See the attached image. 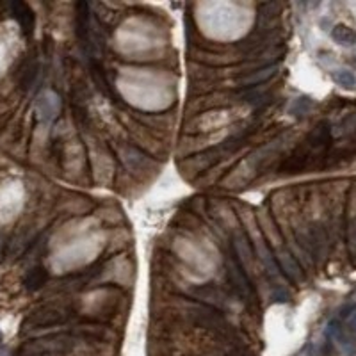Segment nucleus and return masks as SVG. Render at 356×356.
I'll list each match as a JSON object with an SVG mask.
<instances>
[{"instance_id": "obj_1", "label": "nucleus", "mask_w": 356, "mask_h": 356, "mask_svg": "<svg viewBox=\"0 0 356 356\" xmlns=\"http://www.w3.org/2000/svg\"><path fill=\"white\" fill-rule=\"evenodd\" d=\"M228 274H230V281H232L233 289L237 290V294L242 296L244 299H251L253 287H251V283H249V280H247L246 271H244V267L240 266V262L237 259H232V262H230Z\"/></svg>"}, {"instance_id": "obj_2", "label": "nucleus", "mask_w": 356, "mask_h": 356, "mask_svg": "<svg viewBox=\"0 0 356 356\" xmlns=\"http://www.w3.org/2000/svg\"><path fill=\"white\" fill-rule=\"evenodd\" d=\"M39 73V64H38V59L36 57H30L27 59L25 63L22 64L18 71V86L20 89L27 91L32 87V84L36 82V77Z\"/></svg>"}, {"instance_id": "obj_3", "label": "nucleus", "mask_w": 356, "mask_h": 356, "mask_svg": "<svg viewBox=\"0 0 356 356\" xmlns=\"http://www.w3.org/2000/svg\"><path fill=\"white\" fill-rule=\"evenodd\" d=\"M11 13L15 16V20L20 23L22 30L25 34H30L34 29V15L29 9V6L23 4V2H13L11 4Z\"/></svg>"}, {"instance_id": "obj_4", "label": "nucleus", "mask_w": 356, "mask_h": 356, "mask_svg": "<svg viewBox=\"0 0 356 356\" xmlns=\"http://www.w3.org/2000/svg\"><path fill=\"white\" fill-rule=\"evenodd\" d=\"M64 315L57 310H41V312H36L32 314L29 319H27V323L32 324V326H52V324H57L63 321Z\"/></svg>"}, {"instance_id": "obj_5", "label": "nucleus", "mask_w": 356, "mask_h": 356, "mask_svg": "<svg viewBox=\"0 0 356 356\" xmlns=\"http://www.w3.org/2000/svg\"><path fill=\"white\" fill-rule=\"evenodd\" d=\"M331 38H333L335 43H338L342 46L356 45V30H352L351 27L344 25V23H337L331 29Z\"/></svg>"}, {"instance_id": "obj_6", "label": "nucleus", "mask_w": 356, "mask_h": 356, "mask_svg": "<svg viewBox=\"0 0 356 356\" xmlns=\"http://www.w3.org/2000/svg\"><path fill=\"white\" fill-rule=\"evenodd\" d=\"M57 111H59V104H57L56 96L46 94V96L41 98V101H39V113H41V116L45 118L46 121L54 120Z\"/></svg>"}, {"instance_id": "obj_7", "label": "nucleus", "mask_w": 356, "mask_h": 356, "mask_svg": "<svg viewBox=\"0 0 356 356\" xmlns=\"http://www.w3.org/2000/svg\"><path fill=\"white\" fill-rule=\"evenodd\" d=\"M331 79L340 87H344V89H354L356 87V77H354V73L349 70H335L333 73H331Z\"/></svg>"}, {"instance_id": "obj_8", "label": "nucleus", "mask_w": 356, "mask_h": 356, "mask_svg": "<svg viewBox=\"0 0 356 356\" xmlns=\"http://www.w3.org/2000/svg\"><path fill=\"white\" fill-rule=\"evenodd\" d=\"M45 281H46V271L43 269V267H36V269H32L27 274L25 287L29 290H36V289H39L41 285H45Z\"/></svg>"}, {"instance_id": "obj_9", "label": "nucleus", "mask_w": 356, "mask_h": 356, "mask_svg": "<svg viewBox=\"0 0 356 356\" xmlns=\"http://www.w3.org/2000/svg\"><path fill=\"white\" fill-rule=\"evenodd\" d=\"M349 326H351L352 330H356V312L351 315V319H349Z\"/></svg>"}, {"instance_id": "obj_10", "label": "nucleus", "mask_w": 356, "mask_h": 356, "mask_svg": "<svg viewBox=\"0 0 356 356\" xmlns=\"http://www.w3.org/2000/svg\"><path fill=\"white\" fill-rule=\"evenodd\" d=\"M351 64H352V66H354V68H356V57H352V59H351Z\"/></svg>"}, {"instance_id": "obj_11", "label": "nucleus", "mask_w": 356, "mask_h": 356, "mask_svg": "<svg viewBox=\"0 0 356 356\" xmlns=\"http://www.w3.org/2000/svg\"><path fill=\"white\" fill-rule=\"evenodd\" d=\"M0 342H2V331H0Z\"/></svg>"}]
</instances>
